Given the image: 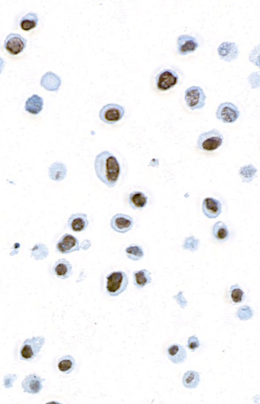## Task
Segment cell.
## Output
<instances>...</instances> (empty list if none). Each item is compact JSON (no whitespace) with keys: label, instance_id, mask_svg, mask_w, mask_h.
<instances>
[{"label":"cell","instance_id":"cell-5","mask_svg":"<svg viewBox=\"0 0 260 404\" xmlns=\"http://www.w3.org/2000/svg\"><path fill=\"white\" fill-rule=\"evenodd\" d=\"M124 108L116 103H109L103 107L99 112V119L107 124H115L124 117Z\"/></svg>","mask_w":260,"mask_h":404},{"label":"cell","instance_id":"cell-12","mask_svg":"<svg viewBox=\"0 0 260 404\" xmlns=\"http://www.w3.org/2000/svg\"><path fill=\"white\" fill-rule=\"evenodd\" d=\"M56 247L57 250L62 254H69L80 250V249L77 239L68 234L62 236V238L57 243Z\"/></svg>","mask_w":260,"mask_h":404},{"label":"cell","instance_id":"cell-20","mask_svg":"<svg viewBox=\"0 0 260 404\" xmlns=\"http://www.w3.org/2000/svg\"><path fill=\"white\" fill-rule=\"evenodd\" d=\"M43 108V99L38 95H33L27 99L25 103L26 112L32 115H38Z\"/></svg>","mask_w":260,"mask_h":404},{"label":"cell","instance_id":"cell-11","mask_svg":"<svg viewBox=\"0 0 260 404\" xmlns=\"http://www.w3.org/2000/svg\"><path fill=\"white\" fill-rule=\"evenodd\" d=\"M198 47L199 43L193 36L183 35L177 39V50L179 55H186L194 52Z\"/></svg>","mask_w":260,"mask_h":404},{"label":"cell","instance_id":"cell-15","mask_svg":"<svg viewBox=\"0 0 260 404\" xmlns=\"http://www.w3.org/2000/svg\"><path fill=\"white\" fill-rule=\"evenodd\" d=\"M23 391L30 394H38L43 388V380L37 375H30L22 382Z\"/></svg>","mask_w":260,"mask_h":404},{"label":"cell","instance_id":"cell-13","mask_svg":"<svg viewBox=\"0 0 260 404\" xmlns=\"http://www.w3.org/2000/svg\"><path fill=\"white\" fill-rule=\"evenodd\" d=\"M203 212L209 219H216L222 212V204L216 199L208 197L203 201Z\"/></svg>","mask_w":260,"mask_h":404},{"label":"cell","instance_id":"cell-18","mask_svg":"<svg viewBox=\"0 0 260 404\" xmlns=\"http://www.w3.org/2000/svg\"><path fill=\"white\" fill-rule=\"evenodd\" d=\"M168 357L173 364H182L187 359V352L183 346L172 344L168 348Z\"/></svg>","mask_w":260,"mask_h":404},{"label":"cell","instance_id":"cell-4","mask_svg":"<svg viewBox=\"0 0 260 404\" xmlns=\"http://www.w3.org/2000/svg\"><path fill=\"white\" fill-rule=\"evenodd\" d=\"M206 95L200 86H190L185 91L184 100L189 109H202L205 106Z\"/></svg>","mask_w":260,"mask_h":404},{"label":"cell","instance_id":"cell-28","mask_svg":"<svg viewBox=\"0 0 260 404\" xmlns=\"http://www.w3.org/2000/svg\"><path fill=\"white\" fill-rule=\"evenodd\" d=\"M228 296L233 303H240L244 300L245 294L239 285H232L229 289Z\"/></svg>","mask_w":260,"mask_h":404},{"label":"cell","instance_id":"cell-14","mask_svg":"<svg viewBox=\"0 0 260 404\" xmlns=\"http://www.w3.org/2000/svg\"><path fill=\"white\" fill-rule=\"evenodd\" d=\"M89 225L88 219L85 214L76 213L70 217L67 221V226L70 229L75 232H84Z\"/></svg>","mask_w":260,"mask_h":404},{"label":"cell","instance_id":"cell-19","mask_svg":"<svg viewBox=\"0 0 260 404\" xmlns=\"http://www.w3.org/2000/svg\"><path fill=\"white\" fill-rule=\"evenodd\" d=\"M129 204L134 210H143L147 205L148 198L143 192L139 191L131 192L129 195Z\"/></svg>","mask_w":260,"mask_h":404},{"label":"cell","instance_id":"cell-22","mask_svg":"<svg viewBox=\"0 0 260 404\" xmlns=\"http://www.w3.org/2000/svg\"><path fill=\"white\" fill-rule=\"evenodd\" d=\"M49 177L55 181H61L67 175L65 165L56 162L49 167Z\"/></svg>","mask_w":260,"mask_h":404},{"label":"cell","instance_id":"cell-30","mask_svg":"<svg viewBox=\"0 0 260 404\" xmlns=\"http://www.w3.org/2000/svg\"><path fill=\"white\" fill-rule=\"evenodd\" d=\"M199 346H200V343H199L197 337L191 336L189 338L188 343H187V347H188L189 349L192 351V352H195V350L199 348Z\"/></svg>","mask_w":260,"mask_h":404},{"label":"cell","instance_id":"cell-2","mask_svg":"<svg viewBox=\"0 0 260 404\" xmlns=\"http://www.w3.org/2000/svg\"><path fill=\"white\" fill-rule=\"evenodd\" d=\"M223 139L222 133L217 129L203 132L198 137V149L204 152H215L222 146Z\"/></svg>","mask_w":260,"mask_h":404},{"label":"cell","instance_id":"cell-10","mask_svg":"<svg viewBox=\"0 0 260 404\" xmlns=\"http://www.w3.org/2000/svg\"><path fill=\"white\" fill-rule=\"evenodd\" d=\"M134 221L132 218L124 214H116L111 220V227L119 233H127L132 229Z\"/></svg>","mask_w":260,"mask_h":404},{"label":"cell","instance_id":"cell-21","mask_svg":"<svg viewBox=\"0 0 260 404\" xmlns=\"http://www.w3.org/2000/svg\"><path fill=\"white\" fill-rule=\"evenodd\" d=\"M134 283L137 288H143L145 286L150 284L151 283V272L146 269L140 270L134 272Z\"/></svg>","mask_w":260,"mask_h":404},{"label":"cell","instance_id":"cell-9","mask_svg":"<svg viewBox=\"0 0 260 404\" xmlns=\"http://www.w3.org/2000/svg\"><path fill=\"white\" fill-rule=\"evenodd\" d=\"M27 40L19 34L11 33L6 36L4 41V48L11 55H19L27 46Z\"/></svg>","mask_w":260,"mask_h":404},{"label":"cell","instance_id":"cell-8","mask_svg":"<svg viewBox=\"0 0 260 404\" xmlns=\"http://www.w3.org/2000/svg\"><path fill=\"white\" fill-rule=\"evenodd\" d=\"M239 117L237 107L231 103H221L216 111V118L224 123H232Z\"/></svg>","mask_w":260,"mask_h":404},{"label":"cell","instance_id":"cell-29","mask_svg":"<svg viewBox=\"0 0 260 404\" xmlns=\"http://www.w3.org/2000/svg\"><path fill=\"white\" fill-rule=\"evenodd\" d=\"M253 167V166H252ZM251 168V169H252ZM256 172V169L253 168L252 170H250V171H248V166H244V167H242L240 169V174L241 173H247V175H244V176L242 177V179H243V181L246 182V179H247V182H251L252 181L253 178H254L255 174Z\"/></svg>","mask_w":260,"mask_h":404},{"label":"cell","instance_id":"cell-1","mask_svg":"<svg viewBox=\"0 0 260 404\" xmlns=\"http://www.w3.org/2000/svg\"><path fill=\"white\" fill-rule=\"evenodd\" d=\"M94 167L98 179L102 183L110 188L116 185L121 167L116 156L107 151L101 152L94 160Z\"/></svg>","mask_w":260,"mask_h":404},{"label":"cell","instance_id":"cell-3","mask_svg":"<svg viewBox=\"0 0 260 404\" xmlns=\"http://www.w3.org/2000/svg\"><path fill=\"white\" fill-rule=\"evenodd\" d=\"M128 282L125 272H111L106 277V290L111 296H118L127 290Z\"/></svg>","mask_w":260,"mask_h":404},{"label":"cell","instance_id":"cell-24","mask_svg":"<svg viewBox=\"0 0 260 404\" xmlns=\"http://www.w3.org/2000/svg\"><path fill=\"white\" fill-rule=\"evenodd\" d=\"M212 234L216 240L225 241L229 237L228 228L223 222L218 221L213 226Z\"/></svg>","mask_w":260,"mask_h":404},{"label":"cell","instance_id":"cell-23","mask_svg":"<svg viewBox=\"0 0 260 404\" xmlns=\"http://www.w3.org/2000/svg\"><path fill=\"white\" fill-rule=\"evenodd\" d=\"M39 18L38 15L36 13L29 12L27 15H24L19 22V25L20 28L25 32H28L31 30L36 28V26L38 24Z\"/></svg>","mask_w":260,"mask_h":404},{"label":"cell","instance_id":"cell-25","mask_svg":"<svg viewBox=\"0 0 260 404\" xmlns=\"http://www.w3.org/2000/svg\"><path fill=\"white\" fill-rule=\"evenodd\" d=\"M200 382L199 374L194 370H189L185 373L183 377V384L189 389L196 388Z\"/></svg>","mask_w":260,"mask_h":404},{"label":"cell","instance_id":"cell-27","mask_svg":"<svg viewBox=\"0 0 260 404\" xmlns=\"http://www.w3.org/2000/svg\"><path fill=\"white\" fill-rule=\"evenodd\" d=\"M125 253L128 259L134 260V261L140 260L141 259H143V255H144L142 246L136 244L130 245L128 246L125 250Z\"/></svg>","mask_w":260,"mask_h":404},{"label":"cell","instance_id":"cell-31","mask_svg":"<svg viewBox=\"0 0 260 404\" xmlns=\"http://www.w3.org/2000/svg\"><path fill=\"white\" fill-rule=\"evenodd\" d=\"M256 64L260 68V55L259 56L258 59H257V63H256Z\"/></svg>","mask_w":260,"mask_h":404},{"label":"cell","instance_id":"cell-6","mask_svg":"<svg viewBox=\"0 0 260 404\" xmlns=\"http://www.w3.org/2000/svg\"><path fill=\"white\" fill-rule=\"evenodd\" d=\"M178 76L172 69H164L155 76V86L159 91H166L178 83Z\"/></svg>","mask_w":260,"mask_h":404},{"label":"cell","instance_id":"cell-16","mask_svg":"<svg viewBox=\"0 0 260 404\" xmlns=\"http://www.w3.org/2000/svg\"><path fill=\"white\" fill-rule=\"evenodd\" d=\"M52 272L57 278L66 280L72 276V264L65 259H59L53 266Z\"/></svg>","mask_w":260,"mask_h":404},{"label":"cell","instance_id":"cell-26","mask_svg":"<svg viewBox=\"0 0 260 404\" xmlns=\"http://www.w3.org/2000/svg\"><path fill=\"white\" fill-rule=\"evenodd\" d=\"M76 366L75 359L71 356H65L59 359L58 362V368L62 372L70 374Z\"/></svg>","mask_w":260,"mask_h":404},{"label":"cell","instance_id":"cell-17","mask_svg":"<svg viewBox=\"0 0 260 404\" xmlns=\"http://www.w3.org/2000/svg\"><path fill=\"white\" fill-rule=\"evenodd\" d=\"M40 85L46 91H57L61 86V80L55 73L46 72L41 78Z\"/></svg>","mask_w":260,"mask_h":404},{"label":"cell","instance_id":"cell-7","mask_svg":"<svg viewBox=\"0 0 260 404\" xmlns=\"http://www.w3.org/2000/svg\"><path fill=\"white\" fill-rule=\"evenodd\" d=\"M44 343V339L43 337H34L32 339H26L23 343V347L20 350V358L21 360H33L37 354L40 352Z\"/></svg>","mask_w":260,"mask_h":404}]
</instances>
